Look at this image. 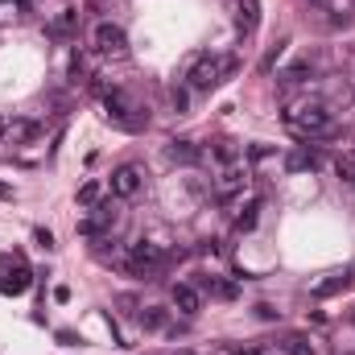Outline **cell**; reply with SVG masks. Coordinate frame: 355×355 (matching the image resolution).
I'll list each match as a JSON object with an SVG mask.
<instances>
[{
    "instance_id": "1",
    "label": "cell",
    "mask_w": 355,
    "mask_h": 355,
    "mask_svg": "<svg viewBox=\"0 0 355 355\" xmlns=\"http://www.w3.org/2000/svg\"><path fill=\"white\" fill-rule=\"evenodd\" d=\"M285 128L302 141H327V137H339V124L335 116L322 107V103H297L285 112Z\"/></svg>"
},
{
    "instance_id": "2",
    "label": "cell",
    "mask_w": 355,
    "mask_h": 355,
    "mask_svg": "<svg viewBox=\"0 0 355 355\" xmlns=\"http://www.w3.org/2000/svg\"><path fill=\"white\" fill-rule=\"evenodd\" d=\"M103 112H107V120H112L116 128H124V132H141V128L149 124V116H141V107L128 99V91L124 87H107L103 91Z\"/></svg>"
},
{
    "instance_id": "3",
    "label": "cell",
    "mask_w": 355,
    "mask_h": 355,
    "mask_svg": "<svg viewBox=\"0 0 355 355\" xmlns=\"http://www.w3.org/2000/svg\"><path fill=\"white\" fill-rule=\"evenodd\" d=\"M162 265H166V257H162V248H157V244H149V240L132 244V248H128V257H124V272H132V277H157Z\"/></svg>"
},
{
    "instance_id": "4",
    "label": "cell",
    "mask_w": 355,
    "mask_h": 355,
    "mask_svg": "<svg viewBox=\"0 0 355 355\" xmlns=\"http://www.w3.org/2000/svg\"><path fill=\"white\" fill-rule=\"evenodd\" d=\"M186 87L190 91H211L219 87V58L215 54H194L190 62H186Z\"/></svg>"
},
{
    "instance_id": "5",
    "label": "cell",
    "mask_w": 355,
    "mask_h": 355,
    "mask_svg": "<svg viewBox=\"0 0 355 355\" xmlns=\"http://www.w3.org/2000/svg\"><path fill=\"white\" fill-rule=\"evenodd\" d=\"M95 50L103 58H128V33L112 21H99L95 25Z\"/></svg>"
},
{
    "instance_id": "6",
    "label": "cell",
    "mask_w": 355,
    "mask_h": 355,
    "mask_svg": "<svg viewBox=\"0 0 355 355\" xmlns=\"http://www.w3.org/2000/svg\"><path fill=\"white\" fill-rule=\"evenodd\" d=\"M145 190V170L141 166H116L112 170V198H137Z\"/></svg>"
},
{
    "instance_id": "7",
    "label": "cell",
    "mask_w": 355,
    "mask_h": 355,
    "mask_svg": "<svg viewBox=\"0 0 355 355\" xmlns=\"http://www.w3.org/2000/svg\"><path fill=\"white\" fill-rule=\"evenodd\" d=\"M318 166H322V153L310 149V145H297L293 153H285V170L289 174H314Z\"/></svg>"
},
{
    "instance_id": "8",
    "label": "cell",
    "mask_w": 355,
    "mask_h": 355,
    "mask_svg": "<svg viewBox=\"0 0 355 355\" xmlns=\"http://www.w3.org/2000/svg\"><path fill=\"white\" fill-rule=\"evenodd\" d=\"M75 29H79V8H62V12L46 25V37H50V42H67V37H75Z\"/></svg>"
},
{
    "instance_id": "9",
    "label": "cell",
    "mask_w": 355,
    "mask_h": 355,
    "mask_svg": "<svg viewBox=\"0 0 355 355\" xmlns=\"http://www.w3.org/2000/svg\"><path fill=\"white\" fill-rule=\"evenodd\" d=\"M170 297H174V310H182L186 318H194V314L202 310V289H198V285H186V281H182V285H174Z\"/></svg>"
},
{
    "instance_id": "10",
    "label": "cell",
    "mask_w": 355,
    "mask_h": 355,
    "mask_svg": "<svg viewBox=\"0 0 355 355\" xmlns=\"http://www.w3.org/2000/svg\"><path fill=\"white\" fill-rule=\"evenodd\" d=\"M29 285H33V272H29V265H25V261H17V268H12V272H4V277H0V293H8V297H21Z\"/></svg>"
},
{
    "instance_id": "11",
    "label": "cell",
    "mask_w": 355,
    "mask_h": 355,
    "mask_svg": "<svg viewBox=\"0 0 355 355\" xmlns=\"http://www.w3.org/2000/svg\"><path fill=\"white\" fill-rule=\"evenodd\" d=\"M166 157H170L174 166H198V162H202V149H198L194 141H170V145H166Z\"/></svg>"
},
{
    "instance_id": "12",
    "label": "cell",
    "mask_w": 355,
    "mask_h": 355,
    "mask_svg": "<svg viewBox=\"0 0 355 355\" xmlns=\"http://www.w3.org/2000/svg\"><path fill=\"white\" fill-rule=\"evenodd\" d=\"M261 211H265V202H261V198H248V202L240 207V215H236V232H257Z\"/></svg>"
},
{
    "instance_id": "13",
    "label": "cell",
    "mask_w": 355,
    "mask_h": 355,
    "mask_svg": "<svg viewBox=\"0 0 355 355\" xmlns=\"http://www.w3.org/2000/svg\"><path fill=\"white\" fill-rule=\"evenodd\" d=\"M236 12H240V17H236L240 33H257V25H261V0H240Z\"/></svg>"
},
{
    "instance_id": "14",
    "label": "cell",
    "mask_w": 355,
    "mask_h": 355,
    "mask_svg": "<svg viewBox=\"0 0 355 355\" xmlns=\"http://www.w3.org/2000/svg\"><path fill=\"white\" fill-rule=\"evenodd\" d=\"M244 182H248V170L227 166V170H223V178H219V198H232L236 190H244Z\"/></svg>"
},
{
    "instance_id": "15",
    "label": "cell",
    "mask_w": 355,
    "mask_h": 355,
    "mask_svg": "<svg viewBox=\"0 0 355 355\" xmlns=\"http://www.w3.org/2000/svg\"><path fill=\"white\" fill-rule=\"evenodd\" d=\"M352 285V272H335V277H327V281H318L314 285V297H331V293H343Z\"/></svg>"
},
{
    "instance_id": "16",
    "label": "cell",
    "mask_w": 355,
    "mask_h": 355,
    "mask_svg": "<svg viewBox=\"0 0 355 355\" xmlns=\"http://www.w3.org/2000/svg\"><path fill=\"white\" fill-rule=\"evenodd\" d=\"M198 289H207V293H215V297H236V285L232 281H223V277H198Z\"/></svg>"
},
{
    "instance_id": "17",
    "label": "cell",
    "mask_w": 355,
    "mask_h": 355,
    "mask_svg": "<svg viewBox=\"0 0 355 355\" xmlns=\"http://www.w3.org/2000/svg\"><path fill=\"white\" fill-rule=\"evenodd\" d=\"M42 132V124H33V120H17V124H8V137L12 141H33Z\"/></svg>"
},
{
    "instance_id": "18",
    "label": "cell",
    "mask_w": 355,
    "mask_h": 355,
    "mask_svg": "<svg viewBox=\"0 0 355 355\" xmlns=\"http://www.w3.org/2000/svg\"><path fill=\"white\" fill-rule=\"evenodd\" d=\"M306 75H314V62H310V58H297V62H293V67H289L281 79H285V83H302Z\"/></svg>"
},
{
    "instance_id": "19",
    "label": "cell",
    "mask_w": 355,
    "mask_h": 355,
    "mask_svg": "<svg viewBox=\"0 0 355 355\" xmlns=\"http://www.w3.org/2000/svg\"><path fill=\"white\" fill-rule=\"evenodd\" d=\"M141 327H145V331H162V327H166V310H162V306L141 310Z\"/></svg>"
},
{
    "instance_id": "20",
    "label": "cell",
    "mask_w": 355,
    "mask_h": 355,
    "mask_svg": "<svg viewBox=\"0 0 355 355\" xmlns=\"http://www.w3.org/2000/svg\"><path fill=\"white\" fill-rule=\"evenodd\" d=\"M281 352H285V355H314V347H310V339H302V335H289V339L281 343Z\"/></svg>"
},
{
    "instance_id": "21",
    "label": "cell",
    "mask_w": 355,
    "mask_h": 355,
    "mask_svg": "<svg viewBox=\"0 0 355 355\" xmlns=\"http://www.w3.org/2000/svg\"><path fill=\"white\" fill-rule=\"evenodd\" d=\"M103 198V190H99V182H83L79 186V207H95Z\"/></svg>"
},
{
    "instance_id": "22",
    "label": "cell",
    "mask_w": 355,
    "mask_h": 355,
    "mask_svg": "<svg viewBox=\"0 0 355 355\" xmlns=\"http://www.w3.org/2000/svg\"><path fill=\"white\" fill-rule=\"evenodd\" d=\"M215 157H219V162H223V166H232V162H236V157H240V149H236V145H232V141H219V145H215Z\"/></svg>"
},
{
    "instance_id": "23",
    "label": "cell",
    "mask_w": 355,
    "mask_h": 355,
    "mask_svg": "<svg viewBox=\"0 0 355 355\" xmlns=\"http://www.w3.org/2000/svg\"><path fill=\"white\" fill-rule=\"evenodd\" d=\"M79 79H87V58L71 54V83H79Z\"/></svg>"
},
{
    "instance_id": "24",
    "label": "cell",
    "mask_w": 355,
    "mask_h": 355,
    "mask_svg": "<svg viewBox=\"0 0 355 355\" xmlns=\"http://www.w3.org/2000/svg\"><path fill=\"white\" fill-rule=\"evenodd\" d=\"M170 103H174V112H186L190 107V87H174L170 91Z\"/></svg>"
},
{
    "instance_id": "25",
    "label": "cell",
    "mask_w": 355,
    "mask_h": 355,
    "mask_svg": "<svg viewBox=\"0 0 355 355\" xmlns=\"http://www.w3.org/2000/svg\"><path fill=\"white\" fill-rule=\"evenodd\" d=\"M335 174L343 178V182H355V157H339L335 162Z\"/></svg>"
},
{
    "instance_id": "26",
    "label": "cell",
    "mask_w": 355,
    "mask_h": 355,
    "mask_svg": "<svg viewBox=\"0 0 355 355\" xmlns=\"http://www.w3.org/2000/svg\"><path fill=\"white\" fill-rule=\"evenodd\" d=\"M285 46H289V42H277V46H272V50H268V54H265V62H261V71H265V75H268V71H272V67H277V58L285 54Z\"/></svg>"
},
{
    "instance_id": "27",
    "label": "cell",
    "mask_w": 355,
    "mask_h": 355,
    "mask_svg": "<svg viewBox=\"0 0 355 355\" xmlns=\"http://www.w3.org/2000/svg\"><path fill=\"white\" fill-rule=\"evenodd\" d=\"M268 153H272L268 145H252V149H248V157H252V162H265Z\"/></svg>"
},
{
    "instance_id": "28",
    "label": "cell",
    "mask_w": 355,
    "mask_h": 355,
    "mask_svg": "<svg viewBox=\"0 0 355 355\" xmlns=\"http://www.w3.org/2000/svg\"><path fill=\"white\" fill-rule=\"evenodd\" d=\"M33 236H37V244H42V248H54V236H50V232H46V227H37V232H33Z\"/></svg>"
},
{
    "instance_id": "29",
    "label": "cell",
    "mask_w": 355,
    "mask_h": 355,
    "mask_svg": "<svg viewBox=\"0 0 355 355\" xmlns=\"http://www.w3.org/2000/svg\"><path fill=\"white\" fill-rule=\"evenodd\" d=\"M227 355H261V347H240V343H232Z\"/></svg>"
},
{
    "instance_id": "30",
    "label": "cell",
    "mask_w": 355,
    "mask_h": 355,
    "mask_svg": "<svg viewBox=\"0 0 355 355\" xmlns=\"http://www.w3.org/2000/svg\"><path fill=\"white\" fill-rule=\"evenodd\" d=\"M257 314H261V318H265V322H272V318H277V310H272V306H268V302H261V306H257Z\"/></svg>"
},
{
    "instance_id": "31",
    "label": "cell",
    "mask_w": 355,
    "mask_h": 355,
    "mask_svg": "<svg viewBox=\"0 0 355 355\" xmlns=\"http://www.w3.org/2000/svg\"><path fill=\"white\" fill-rule=\"evenodd\" d=\"M58 343H62V347H75V343H83V339H75L71 331H58Z\"/></svg>"
},
{
    "instance_id": "32",
    "label": "cell",
    "mask_w": 355,
    "mask_h": 355,
    "mask_svg": "<svg viewBox=\"0 0 355 355\" xmlns=\"http://www.w3.org/2000/svg\"><path fill=\"white\" fill-rule=\"evenodd\" d=\"M4 137H8V120L0 116V141H4Z\"/></svg>"
},
{
    "instance_id": "33",
    "label": "cell",
    "mask_w": 355,
    "mask_h": 355,
    "mask_svg": "<svg viewBox=\"0 0 355 355\" xmlns=\"http://www.w3.org/2000/svg\"><path fill=\"white\" fill-rule=\"evenodd\" d=\"M0 198H12V190H8V186H4V182H0Z\"/></svg>"
},
{
    "instance_id": "34",
    "label": "cell",
    "mask_w": 355,
    "mask_h": 355,
    "mask_svg": "<svg viewBox=\"0 0 355 355\" xmlns=\"http://www.w3.org/2000/svg\"><path fill=\"white\" fill-rule=\"evenodd\" d=\"M314 4H322V8H327V4H331V0H314Z\"/></svg>"
},
{
    "instance_id": "35",
    "label": "cell",
    "mask_w": 355,
    "mask_h": 355,
    "mask_svg": "<svg viewBox=\"0 0 355 355\" xmlns=\"http://www.w3.org/2000/svg\"><path fill=\"white\" fill-rule=\"evenodd\" d=\"M174 355H194V352H174Z\"/></svg>"
},
{
    "instance_id": "36",
    "label": "cell",
    "mask_w": 355,
    "mask_h": 355,
    "mask_svg": "<svg viewBox=\"0 0 355 355\" xmlns=\"http://www.w3.org/2000/svg\"><path fill=\"white\" fill-rule=\"evenodd\" d=\"M17 4H21V8H25V4H29V0H17Z\"/></svg>"
}]
</instances>
